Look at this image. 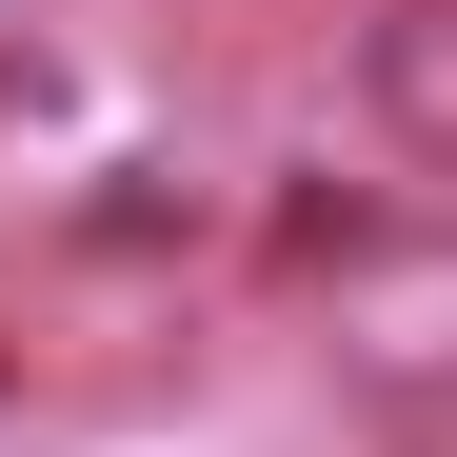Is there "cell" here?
I'll return each mask as SVG.
<instances>
[{
    "mask_svg": "<svg viewBox=\"0 0 457 457\" xmlns=\"http://www.w3.org/2000/svg\"><path fill=\"white\" fill-rule=\"evenodd\" d=\"M319 358L378 418H457V219H319Z\"/></svg>",
    "mask_w": 457,
    "mask_h": 457,
    "instance_id": "obj_1",
    "label": "cell"
},
{
    "mask_svg": "<svg viewBox=\"0 0 457 457\" xmlns=\"http://www.w3.org/2000/svg\"><path fill=\"white\" fill-rule=\"evenodd\" d=\"M358 120L457 179V0H378V21H358Z\"/></svg>",
    "mask_w": 457,
    "mask_h": 457,
    "instance_id": "obj_2",
    "label": "cell"
}]
</instances>
